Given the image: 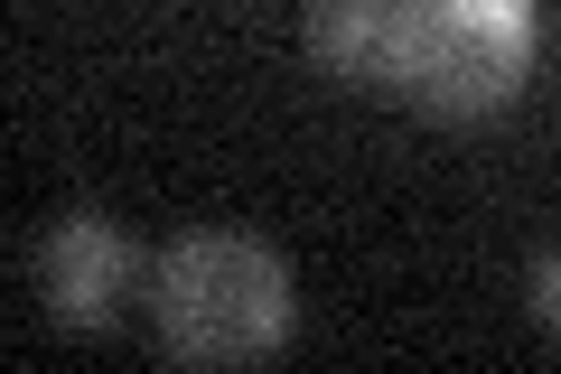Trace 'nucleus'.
<instances>
[{"instance_id":"2","label":"nucleus","mask_w":561,"mask_h":374,"mask_svg":"<svg viewBox=\"0 0 561 374\" xmlns=\"http://www.w3.org/2000/svg\"><path fill=\"white\" fill-rule=\"evenodd\" d=\"M542 66V0H402L393 94L431 122H486Z\"/></svg>"},{"instance_id":"3","label":"nucleus","mask_w":561,"mask_h":374,"mask_svg":"<svg viewBox=\"0 0 561 374\" xmlns=\"http://www.w3.org/2000/svg\"><path fill=\"white\" fill-rule=\"evenodd\" d=\"M131 235H122L103 206H66V216H47L38 253H28V281H38V309L57 318V328L94 337L122 318V299H131Z\"/></svg>"},{"instance_id":"4","label":"nucleus","mask_w":561,"mask_h":374,"mask_svg":"<svg viewBox=\"0 0 561 374\" xmlns=\"http://www.w3.org/2000/svg\"><path fill=\"white\" fill-rule=\"evenodd\" d=\"M309 66L346 94H393L402 76V0H309Z\"/></svg>"},{"instance_id":"5","label":"nucleus","mask_w":561,"mask_h":374,"mask_svg":"<svg viewBox=\"0 0 561 374\" xmlns=\"http://www.w3.org/2000/svg\"><path fill=\"white\" fill-rule=\"evenodd\" d=\"M534 318H542V328L561 337V243H552V253L534 262Z\"/></svg>"},{"instance_id":"1","label":"nucleus","mask_w":561,"mask_h":374,"mask_svg":"<svg viewBox=\"0 0 561 374\" xmlns=\"http://www.w3.org/2000/svg\"><path fill=\"white\" fill-rule=\"evenodd\" d=\"M150 318L187 365H262L300 328V291L262 235H179L150 262Z\"/></svg>"}]
</instances>
